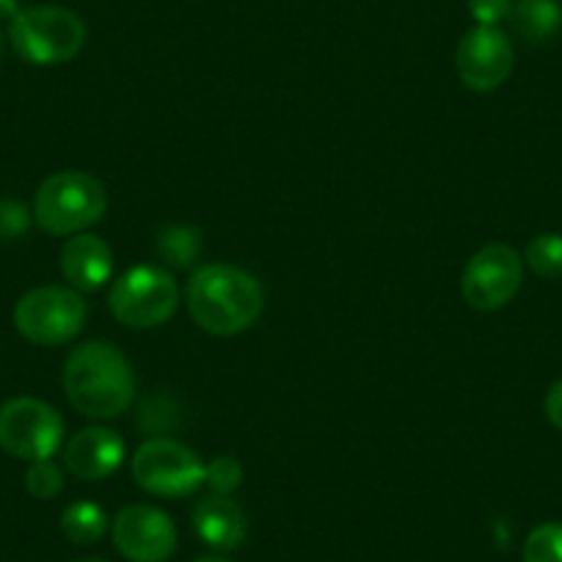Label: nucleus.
I'll use <instances>...</instances> for the list:
<instances>
[{
    "instance_id": "1",
    "label": "nucleus",
    "mask_w": 562,
    "mask_h": 562,
    "mask_svg": "<svg viewBox=\"0 0 562 562\" xmlns=\"http://www.w3.org/2000/svg\"><path fill=\"white\" fill-rule=\"evenodd\" d=\"M188 312L202 331L215 337H235L262 315V284L235 265H204L193 270L186 288Z\"/></svg>"
},
{
    "instance_id": "2",
    "label": "nucleus",
    "mask_w": 562,
    "mask_h": 562,
    "mask_svg": "<svg viewBox=\"0 0 562 562\" xmlns=\"http://www.w3.org/2000/svg\"><path fill=\"white\" fill-rule=\"evenodd\" d=\"M64 392L89 419H113L135 397L133 367L113 345L86 342L64 364Z\"/></svg>"
},
{
    "instance_id": "3",
    "label": "nucleus",
    "mask_w": 562,
    "mask_h": 562,
    "mask_svg": "<svg viewBox=\"0 0 562 562\" xmlns=\"http://www.w3.org/2000/svg\"><path fill=\"white\" fill-rule=\"evenodd\" d=\"M108 210V193L86 171H58L47 177L34 196V221L47 235H80L100 224Z\"/></svg>"
},
{
    "instance_id": "4",
    "label": "nucleus",
    "mask_w": 562,
    "mask_h": 562,
    "mask_svg": "<svg viewBox=\"0 0 562 562\" xmlns=\"http://www.w3.org/2000/svg\"><path fill=\"white\" fill-rule=\"evenodd\" d=\"M9 42L23 61L34 67L67 64L83 50L86 25L64 7L20 9L9 25Z\"/></svg>"
},
{
    "instance_id": "5",
    "label": "nucleus",
    "mask_w": 562,
    "mask_h": 562,
    "mask_svg": "<svg viewBox=\"0 0 562 562\" xmlns=\"http://www.w3.org/2000/svg\"><path fill=\"white\" fill-rule=\"evenodd\" d=\"M113 317L130 328H158L180 306V290L169 270L155 265H138L119 276L108 295Z\"/></svg>"
},
{
    "instance_id": "6",
    "label": "nucleus",
    "mask_w": 562,
    "mask_h": 562,
    "mask_svg": "<svg viewBox=\"0 0 562 562\" xmlns=\"http://www.w3.org/2000/svg\"><path fill=\"white\" fill-rule=\"evenodd\" d=\"M86 304L69 288H36L14 306V328L42 348L67 345L83 331Z\"/></svg>"
},
{
    "instance_id": "7",
    "label": "nucleus",
    "mask_w": 562,
    "mask_h": 562,
    "mask_svg": "<svg viewBox=\"0 0 562 562\" xmlns=\"http://www.w3.org/2000/svg\"><path fill=\"white\" fill-rule=\"evenodd\" d=\"M64 439V419L36 397H14L0 405V447L20 461H50Z\"/></svg>"
},
{
    "instance_id": "8",
    "label": "nucleus",
    "mask_w": 562,
    "mask_h": 562,
    "mask_svg": "<svg viewBox=\"0 0 562 562\" xmlns=\"http://www.w3.org/2000/svg\"><path fill=\"white\" fill-rule=\"evenodd\" d=\"M135 483L155 496H188L204 483V463L191 447L175 439H149L135 450Z\"/></svg>"
},
{
    "instance_id": "9",
    "label": "nucleus",
    "mask_w": 562,
    "mask_h": 562,
    "mask_svg": "<svg viewBox=\"0 0 562 562\" xmlns=\"http://www.w3.org/2000/svg\"><path fill=\"white\" fill-rule=\"evenodd\" d=\"M524 281V259L516 248L505 243H491L480 248L467 262L461 279V293L467 304L477 312H496L510 304Z\"/></svg>"
},
{
    "instance_id": "10",
    "label": "nucleus",
    "mask_w": 562,
    "mask_h": 562,
    "mask_svg": "<svg viewBox=\"0 0 562 562\" xmlns=\"http://www.w3.org/2000/svg\"><path fill=\"white\" fill-rule=\"evenodd\" d=\"M513 45L496 25H477L461 40L456 50V69L463 86L477 94L496 91L513 72Z\"/></svg>"
},
{
    "instance_id": "11",
    "label": "nucleus",
    "mask_w": 562,
    "mask_h": 562,
    "mask_svg": "<svg viewBox=\"0 0 562 562\" xmlns=\"http://www.w3.org/2000/svg\"><path fill=\"white\" fill-rule=\"evenodd\" d=\"M113 543L130 562H166L177 549V529L158 507L130 505L113 521Z\"/></svg>"
},
{
    "instance_id": "12",
    "label": "nucleus",
    "mask_w": 562,
    "mask_h": 562,
    "mask_svg": "<svg viewBox=\"0 0 562 562\" xmlns=\"http://www.w3.org/2000/svg\"><path fill=\"white\" fill-rule=\"evenodd\" d=\"M124 445L116 430L111 428H86L69 439L64 450V463L69 472L86 483H100L111 477L122 467Z\"/></svg>"
},
{
    "instance_id": "13",
    "label": "nucleus",
    "mask_w": 562,
    "mask_h": 562,
    "mask_svg": "<svg viewBox=\"0 0 562 562\" xmlns=\"http://www.w3.org/2000/svg\"><path fill=\"white\" fill-rule=\"evenodd\" d=\"M61 273L64 279L72 284L75 290H83V293H94L111 279L113 270V254L102 237L89 235V232H80L72 235L61 248Z\"/></svg>"
},
{
    "instance_id": "14",
    "label": "nucleus",
    "mask_w": 562,
    "mask_h": 562,
    "mask_svg": "<svg viewBox=\"0 0 562 562\" xmlns=\"http://www.w3.org/2000/svg\"><path fill=\"white\" fill-rule=\"evenodd\" d=\"M193 529L215 551H232L246 540L248 521L237 502L213 494L193 507Z\"/></svg>"
},
{
    "instance_id": "15",
    "label": "nucleus",
    "mask_w": 562,
    "mask_h": 562,
    "mask_svg": "<svg viewBox=\"0 0 562 562\" xmlns=\"http://www.w3.org/2000/svg\"><path fill=\"white\" fill-rule=\"evenodd\" d=\"M507 20L521 40L538 45L562 29V7L557 0H513Z\"/></svg>"
},
{
    "instance_id": "16",
    "label": "nucleus",
    "mask_w": 562,
    "mask_h": 562,
    "mask_svg": "<svg viewBox=\"0 0 562 562\" xmlns=\"http://www.w3.org/2000/svg\"><path fill=\"white\" fill-rule=\"evenodd\" d=\"M108 518L105 510L94 502H75L61 513V529L72 543L89 546L105 535Z\"/></svg>"
},
{
    "instance_id": "17",
    "label": "nucleus",
    "mask_w": 562,
    "mask_h": 562,
    "mask_svg": "<svg viewBox=\"0 0 562 562\" xmlns=\"http://www.w3.org/2000/svg\"><path fill=\"white\" fill-rule=\"evenodd\" d=\"M158 254L175 268H191L202 254V235L191 226H166L158 235Z\"/></svg>"
},
{
    "instance_id": "18",
    "label": "nucleus",
    "mask_w": 562,
    "mask_h": 562,
    "mask_svg": "<svg viewBox=\"0 0 562 562\" xmlns=\"http://www.w3.org/2000/svg\"><path fill=\"white\" fill-rule=\"evenodd\" d=\"M524 259H527L532 273L540 276V279H562V235H557V232H543V235L532 237Z\"/></svg>"
},
{
    "instance_id": "19",
    "label": "nucleus",
    "mask_w": 562,
    "mask_h": 562,
    "mask_svg": "<svg viewBox=\"0 0 562 562\" xmlns=\"http://www.w3.org/2000/svg\"><path fill=\"white\" fill-rule=\"evenodd\" d=\"M524 562H562V524L535 527L524 543Z\"/></svg>"
},
{
    "instance_id": "20",
    "label": "nucleus",
    "mask_w": 562,
    "mask_h": 562,
    "mask_svg": "<svg viewBox=\"0 0 562 562\" xmlns=\"http://www.w3.org/2000/svg\"><path fill=\"white\" fill-rule=\"evenodd\" d=\"M25 488L36 499H53V496L61 494L64 488V474L61 469L53 461H36L31 463L29 472H25Z\"/></svg>"
},
{
    "instance_id": "21",
    "label": "nucleus",
    "mask_w": 562,
    "mask_h": 562,
    "mask_svg": "<svg viewBox=\"0 0 562 562\" xmlns=\"http://www.w3.org/2000/svg\"><path fill=\"white\" fill-rule=\"evenodd\" d=\"M204 483L213 488V494L229 496L232 491L240 488V483H243L240 463L229 456L215 458L213 463H207V467H204Z\"/></svg>"
},
{
    "instance_id": "22",
    "label": "nucleus",
    "mask_w": 562,
    "mask_h": 562,
    "mask_svg": "<svg viewBox=\"0 0 562 562\" xmlns=\"http://www.w3.org/2000/svg\"><path fill=\"white\" fill-rule=\"evenodd\" d=\"M31 215L14 199H0V240H20L29 232Z\"/></svg>"
},
{
    "instance_id": "23",
    "label": "nucleus",
    "mask_w": 562,
    "mask_h": 562,
    "mask_svg": "<svg viewBox=\"0 0 562 562\" xmlns=\"http://www.w3.org/2000/svg\"><path fill=\"white\" fill-rule=\"evenodd\" d=\"M513 0H469V14L477 25H499L510 18Z\"/></svg>"
},
{
    "instance_id": "24",
    "label": "nucleus",
    "mask_w": 562,
    "mask_h": 562,
    "mask_svg": "<svg viewBox=\"0 0 562 562\" xmlns=\"http://www.w3.org/2000/svg\"><path fill=\"white\" fill-rule=\"evenodd\" d=\"M543 411H546V419L554 425L557 430H562V381H557L554 386L549 389L543 400Z\"/></svg>"
},
{
    "instance_id": "25",
    "label": "nucleus",
    "mask_w": 562,
    "mask_h": 562,
    "mask_svg": "<svg viewBox=\"0 0 562 562\" xmlns=\"http://www.w3.org/2000/svg\"><path fill=\"white\" fill-rule=\"evenodd\" d=\"M20 12V0H0V20H14Z\"/></svg>"
},
{
    "instance_id": "26",
    "label": "nucleus",
    "mask_w": 562,
    "mask_h": 562,
    "mask_svg": "<svg viewBox=\"0 0 562 562\" xmlns=\"http://www.w3.org/2000/svg\"><path fill=\"white\" fill-rule=\"evenodd\" d=\"M196 562H229V560H226V557H202V560H196Z\"/></svg>"
},
{
    "instance_id": "27",
    "label": "nucleus",
    "mask_w": 562,
    "mask_h": 562,
    "mask_svg": "<svg viewBox=\"0 0 562 562\" xmlns=\"http://www.w3.org/2000/svg\"><path fill=\"white\" fill-rule=\"evenodd\" d=\"M78 562H105V560H97V557H86V560H78Z\"/></svg>"
},
{
    "instance_id": "28",
    "label": "nucleus",
    "mask_w": 562,
    "mask_h": 562,
    "mask_svg": "<svg viewBox=\"0 0 562 562\" xmlns=\"http://www.w3.org/2000/svg\"><path fill=\"white\" fill-rule=\"evenodd\" d=\"M0 56H3V34H0Z\"/></svg>"
}]
</instances>
